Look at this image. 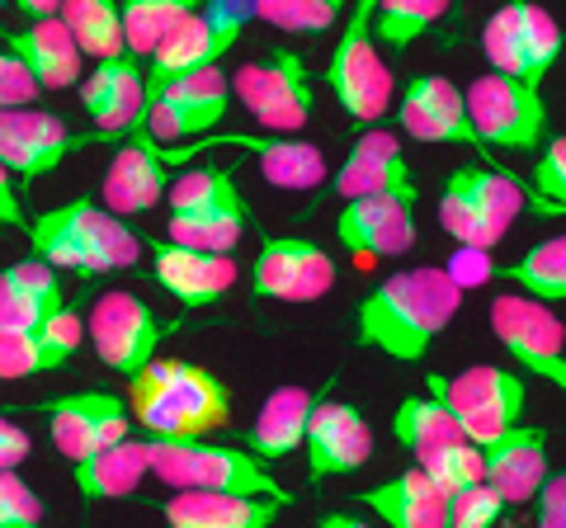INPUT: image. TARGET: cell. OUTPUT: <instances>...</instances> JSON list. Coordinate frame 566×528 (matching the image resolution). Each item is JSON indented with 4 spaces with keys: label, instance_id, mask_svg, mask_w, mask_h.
Returning a JSON list of instances; mask_svg holds the SVG:
<instances>
[{
    "label": "cell",
    "instance_id": "cell-10",
    "mask_svg": "<svg viewBox=\"0 0 566 528\" xmlns=\"http://www.w3.org/2000/svg\"><path fill=\"white\" fill-rule=\"evenodd\" d=\"M468 123L482 137V147H505V151H538L543 147V123H547V104L538 91H528L520 81L505 76H476L468 85Z\"/></svg>",
    "mask_w": 566,
    "mask_h": 528
},
{
    "label": "cell",
    "instance_id": "cell-6",
    "mask_svg": "<svg viewBox=\"0 0 566 528\" xmlns=\"http://www.w3.org/2000/svg\"><path fill=\"white\" fill-rule=\"evenodd\" d=\"M430 397L453 415V425L463 430L472 448L495 444L501 434H510L524 420L528 406V387L520 373H510L501 363H472L463 373H430L424 378Z\"/></svg>",
    "mask_w": 566,
    "mask_h": 528
},
{
    "label": "cell",
    "instance_id": "cell-43",
    "mask_svg": "<svg viewBox=\"0 0 566 528\" xmlns=\"http://www.w3.org/2000/svg\"><path fill=\"white\" fill-rule=\"evenodd\" d=\"M482 47H486V62L495 76L505 81H520L524 85V62H520V29H515V10H495L486 29H482Z\"/></svg>",
    "mask_w": 566,
    "mask_h": 528
},
{
    "label": "cell",
    "instance_id": "cell-40",
    "mask_svg": "<svg viewBox=\"0 0 566 528\" xmlns=\"http://www.w3.org/2000/svg\"><path fill=\"white\" fill-rule=\"evenodd\" d=\"M416 467L434 482V490H439V496H444L449 505L463 496V490L482 486V448H472V444L439 448L434 457H424V463H416Z\"/></svg>",
    "mask_w": 566,
    "mask_h": 528
},
{
    "label": "cell",
    "instance_id": "cell-33",
    "mask_svg": "<svg viewBox=\"0 0 566 528\" xmlns=\"http://www.w3.org/2000/svg\"><path fill=\"white\" fill-rule=\"evenodd\" d=\"M218 142L255 151L260 175L279 189H316L326 180V156L312 142H289V137H218Z\"/></svg>",
    "mask_w": 566,
    "mask_h": 528
},
{
    "label": "cell",
    "instance_id": "cell-14",
    "mask_svg": "<svg viewBox=\"0 0 566 528\" xmlns=\"http://www.w3.org/2000/svg\"><path fill=\"white\" fill-rule=\"evenodd\" d=\"M48 415V434L71 463H85L99 448L133 439V411L118 392H66L39 406Z\"/></svg>",
    "mask_w": 566,
    "mask_h": 528
},
{
    "label": "cell",
    "instance_id": "cell-9",
    "mask_svg": "<svg viewBox=\"0 0 566 528\" xmlns=\"http://www.w3.org/2000/svg\"><path fill=\"white\" fill-rule=\"evenodd\" d=\"M232 99H241L270 133H297L316 109V85L303 52H274V57L245 62L232 76Z\"/></svg>",
    "mask_w": 566,
    "mask_h": 528
},
{
    "label": "cell",
    "instance_id": "cell-2",
    "mask_svg": "<svg viewBox=\"0 0 566 528\" xmlns=\"http://www.w3.org/2000/svg\"><path fill=\"white\" fill-rule=\"evenodd\" d=\"M128 411L151 439H208L232 425V392L218 373L189 359H156L128 378Z\"/></svg>",
    "mask_w": 566,
    "mask_h": 528
},
{
    "label": "cell",
    "instance_id": "cell-30",
    "mask_svg": "<svg viewBox=\"0 0 566 528\" xmlns=\"http://www.w3.org/2000/svg\"><path fill=\"white\" fill-rule=\"evenodd\" d=\"M312 406H316V397L307 387H279V392L264 397V406L251 425V453L260 463H279V457L303 448Z\"/></svg>",
    "mask_w": 566,
    "mask_h": 528
},
{
    "label": "cell",
    "instance_id": "cell-5",
    "mask_svg": "<svg viewBox=\"0 0 566 528\" xmlns=\"http://www.w3.org/2000/svg\"><path fill=\"white\" fill-rule=\"evenodd\" d=\"M245 222H251V208H245V199H241L232 166L185 170L180 180L170 184V222H166V232H170L175 245L208 251V255H227L245 236Z\"/></svg>",
    "mask_w": 566,
    "mask_h": 528
},
{
    "label": "cell",
    "instance_id": "cell-8",
    "mask_svg": "<svg viewBox=\"0 0 566 528\" xmlns=\"http://www.w3.org/2000/svg\"><path fill=\"white\" fill-rule=\"evenodd\" d=\"M326 85L335 104L354 118V128H368V123H378L387 114V104H392V72L382 66L374 47V0H359L349 10L340 43L331 47Z\"/></svg>",
    "mask_w": 566,
    "mask_h": 528
},
{
    "label": "cell",
    "instance_id": "cell-19",
    "mask_svg": "<svg viewBox=\"0 0 566 528\" xmlns=\"http://www.w3.org/2000/svg\"><path fill=\"white\" fill-rule=\"evenodd\" d=\"M303 448H307L312 482L354 477V472L368 467V457H374V430H368L364 411L349 406V401H316Z\"/></svg>",
    "mask_w": 566,
    "mask_h": 528
},
{
    "label": "cell",
    "instance_id": "cell-4",
    "mask_svg": "<svg viewBox=\"0 0 566 528\" xmlns=\"http://www.w3.org/2000/svg\"><path fill=\"white\" fill-rule=\"evenodd\" d=\"M147 444V477L166 482L175 490H218V496H260L289 505L293 496L283 490L270 467L255 453L212 444V439H142Z\"/></svg>",
    "mask_w": 566,
    "mask_h": 528
},
{
    "label": "cell",
    "instance_id": "cell-31",
    "mask_svg": "<svg viewBox=\"0 0 566 528\" xmlns=\"http://www.w3.org/2000/svg\"><path fill=\"white\" fill-rule=\"evenodd\" d=\"M449 180L463 189V199L472 203V213L482 218L491 241L501 245L505 232L515 226V218L524 213V189H520V180L510 170H501V166H458V170H449Z\"/></svg>",
    "mask_w": 566,
    "mask_h": 528
},
{
    "label": "cell",
    "instance_id": "cell-1",
    "mask_svg": "<svg viewBox=\"0 0 566 528\" xmlns=\"http://www.w3.org/2000/svg\"><path fill=\"white\" fill-rule=\"evenodd\" d=\"M458 307H463V293L449 284V274L439 264H420V270L382 278L354 311V330L378 355L416 363L424 359V349L434 345L439 330H449Z\"/></svg>",
    "mask_w": 566,
    "mask_h": 528
},
{
    "label": "cell",
    "instance_id": "cell-41",
    "mask_svg": "<svg viewBox=\"0 0 566 528\" xmlns=\"http://www.w3.org/2000/svg\"><path fill=\"white\" fill-rule=\"evenodd\" d=\"M251 10L260 24H274L283 33H326L340 20L335 0H251Z\"/></svg>",
    "mask_w": 566,
    "mask_h": 528
},
{
    "label": "cell",
    "instance_id": "cell-47",
    "mask_svg": "<svg viewBox=\"0 0 566 528\" xmlns=\"http://www.w3.org/2000/svg\"><path fill=\"white\" fill-rule=\"evenodd\" d=\"M538 528H566V472L538 486Z\"/></svg>",
    "mask_w": 566,
    "mask_h": 528
},
{
    "label": "cell",
    "instance_id": "cell-15",
    "mask_svg": "<svg viewBox=\"0 0 566 528\" xmlns=\"http://www.w3.org/2000/svg\"><path fill=\"white\" fill-rule=\"evenodd\" d=\"M95 147V133H71L66 118L43 109H6L0 114V170L20 175L24 184L57 170L71 151Z\"/></svg>",
    "mask_w": 566,
    "mask_h": 528
},
{
    "label": "cell",
    "instance_id": "cell-38",
    "mask_svg": "<svg viewBox=\"0 0 566 528\" xmlns=\"http://www.w3.org/2000/svg\"><path fill=\"white\" fill-rule=\"evenodd\" d=\"M439 20H444V0H374V47L401 57Z\"/></svg>",
    "mask_w": 566,
    "mask_h": 528
},
{
    "label": "cell",
    "instance_id": "cell-32",
    "mask_svg": "<svg viewBox=\"0 0 566 528\" xmlns=\"http://www.w3.org/2000/svg\"><path fill=\"white\" fill-rule=\"evenodd\" d=\"M81 500H128L147 477V444L142 439H123L114 448H99L85 463H71Z\"/></svg>",
    "mask_w": 566,
    "mask_h": 528
},
{
    "label": "cell",
    "instance_id": "cell-42",
    "mask_svg": "<svg viewBox=\"0 0 566 528\" xmlns=\"http://www.w3.org/2000/svg\"><path fill=\"white\" fill-rule=\"evenodd\" d=\"M534 199H524L543 218H566V137H553L534 166Z\"/></svg>",
    "mask_w": 566,
    "mask_h": 528
},
{
    "label": "cell",
    "instance_id": "cell-27",
    "mask_svg": "<svg viewBox=\"0 0 566 528\" xmlns=\"http://www.w3.org/2000/svg\"><path fill=\"white\" fill-rule=\"evenodd\" d=\"M62 307V278L52 264L29 255L0 270V330H33Z\"/></svg>",
    "mask_w": 566,
    "mask_h": 528
},
{
    "label": "cell",
    "instance_id": "cell-49",
    "mask_svg": "<svg viewBox=\"0 0 566 528\" xmlns=\"http://www.w3.org/2000/svg\"><path fill=\"white\" fill-rule=\"evenodd\" d=\"M24 222V203H20V189L6 170H0V226H20Z\"/></svg>",
    "mask_w": 566,
    "mask_h": 528
},
{
    "label": "cell",
    "instance_id": "cell-16",
    "mask_svg": "<svg viewBox=\"0 0 566 528\" xmlns=\"http://www.w3.org/2000/svg\"><path fill=\"white\" fill-rule=\"evenodd\" d=\"M335 288V264L307 236H270L251 264V293L270 303H316Z\"/></svg>",
    "mask_w": 566,
    "mask_h": 528
},
{
    "label": "cell",
    "instance_id": "cell-35",
    "mask_svg": "<svg viewBox=\"0 0 566 528\" xmlns=\"http://www.w3.org/2000/svg\"><path fill=\"white\" fill-rule=\"evenodd\" d=\"M57 20L71 33V43H76L81 57H95V62L128 57V47H123L118 0H62Z\"/></svg>",
    "mask_w": 566,
    "mask_h": 528
},
{
    "label": "cell",
    "instance_id": "cell-28",
    "mask_svg": "<svg viewBox=\"0 0 566 528\" xmlns=\"http://www.w3.org/2000/svg\"><path fill=\"white\" fill-rule=\"evenodd\" d=\"M279 500L260 496H218V490H180L161 505L170 528H274Z\"/></svg>",
    "mask_w": 566,
    "mask_h": 528
},
{
    "label": "cell",
    "instance_id": "cell-25",
    "mask_svg": "<svg viewBox=\"0 0 566 528\" xmlns=\"http://www.w3.org/2000/svg\"><path fill=\"white\" fill-rule=\"evenodd\" d=\"M81 316L62 307L57 316H48L33 330H0V378H33V373H52L76 359L81 349Z\"/></svg>",
    "mask_w": 566,
    "mask_h": 528
},
{
    "label": "cell",
    "instance_id": "cell-48",
    "mask_svg": "<svg viewBox=\"0 0 566 528\" xmlns=\"http://www.w3.org/2000/svg\"><path fill=\"white\" fill-rule=\"evenodd\" d=\"M33 453V439L24 425H14L10 415H0V472H20V463Z\"/></svg>",
    "mask_w": 566,
    "mask_h": 528
},
{
    "label": "cell",
    "instance_id": "cell-51",
    "mask_svg": "<svg viewBox=\"0 0 566 528\" xmlns=\"http://www.w3.org/2000/svg\"><path fill=\"white\" fill-rule=\"evenodd\" d=\"M316 528H331V515H326V519H322V524H316Z\"/></svg>",
    "mask_w": 566,
    "mask_h": 528
},
{
    "label": "cell",
    "instance_id": "cell-44",
    "mask_svg": "<svg viewBox=\"0 0 566 528\" xmlns=\"http://www.w3.org/2000/svg\"><path fill=\"white\" fill-rule=\"evenodd\" d=\"M0 528H43V500L20 472H0Z\"/></svg>",
    "mask_w": 566,
    "mask_h": 528
},
{
    "label": "cell",
    "instance_id": "cell-3",
    "mask_svg": "<svg viewBox=\"0 0 566 528\" xmlns=\"http://www.w3.org/2000/svg\"><path fill=\"white\" fill-rule=\"evenodd\" d=\"M33 260L52 270H76L81 278L91 274H118L142 260V241L123 218L95 208V199H71L62 208H48L29 226Z\"/></svg>",
    "mask_w": 566,
    "mask_h": 528
},
{
    "label": "cell",
    "instance_id": "cell-7",
    "mask_svg": "<svg viewBox=\"0 0 566 528\" xmlns=\"http://www.w3.org/2000/svg\"><path fill=\"white\" fill-rule=\"evenodd\" d=\"M251 20H255V10L241 6V0H208V6L199 0V6L175 24L170 39L147 57L151 62L147 66V104L161 95L166 85L203 72V66H218Z\"/></svg>",
    "mask_w": 566,
    "mask_h": 528
},
{
    "label": "cell",
    "instance_id": "cell-11",
    "mask_svg": "<svg viewBox=\"0 0 566 528\" xmlns=\"http://www.w3.org/2000/svg\"><path fill=\"white\" fill-rule=\"evenodd\" d=\"M491 330L510 349V359H520L524 373L547 378L557 392H566V326L553 307L524 293H501L491 303Z\"/></svg>",
    "mask_w": 566,
    "mask_h": 528
},
{
    "label": "cell",
    "instance_id": "cell-12",
    "mask_svg": "<svg viewBox=\"0 0 566 528\" xmlns=\"http://www.w3.org/2000/svg\"><path fill=\"white\" fill-rule=\"evenodd\" d=\"M91 340L104 368L118 378H137L147 363H156V349L166 340V321L156 316L137 293H104L91 307Z\"/></svg>",
    "mask_w": 566,
    "mask_h": 528
},
{
    "label": "cell",
    "instance_id": "cell-22",
    "mask_svg": "<svg viewBox=\"0 0 566 528\" xmlns=\"http://www.w3.org/2000/svg\"><path fill=\"white\" fill-rule=\"evenodd\" d=\"M166 180H170V166L161 161V147H156L147 133L128 137L109 161V170H104V184H99L104 213H114V218L151 213V208L166 199Z\"/></svg>",
    "mask_w": 566,
    "mask_h": 528
},
{
    "label": "cell",
    "instance_id": "cell-50",
    "mask_svg": "<svg viewBox=\"0 0 566 528\" xmlns=\"http://www.w3.org/2000/svg\"><path fill=\"white\" fill-rule=\"evenodd\" d=\"M331 528H368V524L354 519V515H331Z\"/></svg>",
    "mask_w": 566,
    "mask_h": 528
},
{
    "label": "cell",
    "instance_id": "cell-37",
    "mask_svg": "<svg viewBox=\"0 0 566 528\" xmlns=\"http://www.w3.org/2000/svg\"><path fill=\"white\" fill-rule=\"evenodd\" d=\"M193 6L199 0H123L118 20H123V47H128V57L133 62L151 57Z\"/></svg>",
    "mask_w": 566,
    "mask_h": 528
},
{
    "label": "cell",
    "instance_id": "cell-36",
    "mask_svg": "<svg viewBox=\"0 0 566 528\" xmlns=\"http://www.w3.org/2000/svg\"><path fill=\"white\" fill-rule=\"evenodd\" d=\"M392 434H397V444L416 457V463L434 457L439 448L468 444L463 430L453 425V415L439 406L434 397H406L401 406H397V415H392Z\"/></svg>",
    "mask_w": 566,
    "mask_h": 528
},
{
    "label": "cell",
    "instance_id": "cell-18",
    "mask_svg": "<svg viewBox=\"0 0 566 528\" xmlns=\"http://www.w3.org/2000/svg\"><path fill=\"white\" fill-rule=\"evenodd\" d=\"M331 184L345 203H354V199H392V203H411V208L420 203L416 170L406 161L397 133H364L359 142L349 147V156L340 161Z\"/></svg>",
    "mask_w": 566,
    "mask_h": 528
},
{
    "label": "cell",
    "instance_id": "cell-13",
    "mask_svg": "<svg viewBox=\"0 0 566 528\" xmlns=\"http://www.w3.org/2000/svg\"><path fill=\"white\" fill-rule=\"evenodd\" d=\"M227 109H232V76H227L222 66H203V72L166 85V91L147 104L142 133H147L156 147H166V142L175 147V142H189V137L212 133L227 118Z\"/></svg>",
    "mask_w": 566,
    "mask_h": 528
},
{
    "label": "cell",
    "instance_id": "cell-29",
    "mask_svg": "<svg viewBox=\"0 0 566 528\" xmlns=\"http://www.w3.org/2000/svg\"><path fill=\"white\" fill-rule=\"evenodd\" d=\"M364 505L387 528H449V500L434 490V482L420 467L401 472V477L364 490Z\"/></svg>",
    "mask_w": 566,
    "mask_h": 528
},
{
    "label": "cell",
    "instance_id": "cell-21",
    "mask_svg": "<svg viewBox=\"0 0 566 528\" xmlns=\"http://www.w3.org/2000/svg\"><path fill=\"white\" fill-rule=\"evenodd\" d=\"M81 109L95 118V142L137 137L142 118H147V72H142V62H95V72L81 76Z\"/></svg>",
    "mask_w": 566,
    "mask_h": 528
},
{
    "label": "cell",
    "instance_id": "cell-23",
    "mask_svg": "<svg viewBox=\"0 0 566 528\" xmlns=\"http://www.w3.org/2000/svg\"><path fill=\"white\" fill-rule=\"evenodd\" d=\"M482 482L501 496L505 505L534 500L538 486L547 482V430L515 425L495 444L482 448Z\"/></svg>",
    "mask_w": 566,
    "mask_h": 528
},
{
    "label": "cell",
    "instance_id": "cell-26",
    "mask_svg": "<svg viewBox=\"0 0 566 528\" xmlns=\"http://www.w3.org/2000/svg\"><path fill=\"white\" fill-rule=\"evenodd\" d=\"M0 43H6L10 57H20L29 66L39 91H66V85L81 81V52L57 14H52V20H29L24 29H6Z\"/></svg>",
    "mask_w": 566,
    "mask_h": 528
},
{
    "label": "cell",
    "instance_id": "cell-34",
    "mask_svg": "<svg viewBox=\"0 0 566 528\" xmlns=\"http://www.w3.org/2000/svg\"><path fill=\"white\" fill-rule=\"evenodd\" d=\"M491 278H505L510 288H520L524 297H534V303H543V307L566 303V236L528 245L524 255L495 264Z\"/></svg>",
    "mask_w": 566,
    "mask_h": 528
},
{
    "label": "cell",
    "instance_id": "cell-20",
    "mask_svg": "<svg viewBox=\"0 0 566 528\" xmlns=\"http://www.w3.org/2000/svg\"><path fill=\"white\" fill-rule=\"evenodd\" d=\"M401 128L416 142L430 147H472L476 156H486V166L495 156L482 147V137L468 123V104L463 91L449 76H411L401 91Z\"/></svg>",
    "mask_w": 566,
    "mask_h": 528
},
{
    "label": "cell",
    "instance_id": "cell-46",
    "mask_svg": "<svg viewBox=\"0 0 566 528\" xmlns=\"http://www.w3.org/2000/svg\"><path fill=\"white\" fill-rule=\"evenodd\" d=\"M439 270H444L449 284L463 293V288H482V284H486V278L495 274V260L482 255V251H453V260L439 264Z\"/></svg>",
    "mask_w": 566,
    "mask_h": 528
},
{
    "label": "cell",
    "instance_id": "cell-39",
    "mask_svg": "<svg viewBox=\"0 0 566 528\" xmlns=\"http://www.w3.org/2000/svg\"><path fill=\"white\" fill-rule=\"evenodd\" d=\"M515 29H520V62H524V85L538 91L543 76L557 66L562 57V24L547 14L543 6H528V0H515Z\"/></svg>",
    "mask_w": 566,
    "mask_h": 528
},
{
    "label": "cell",
    "instance_id": "cell-24",
    "mask_svg": "<svg viewBox=\"0 0 566 528\" xmlns=\"http://www.w3.org/2000/svg\"><path fill=\"white\" fill-rule=\"evenodd\" d=\"M151 274L175 303L185 307H208L237 284V264L232 255H208L189 251L175 241H151Z\"/></svg>",
    "mask_w": 566,
    "mask_h": 528
},
{
    "label": "cell",
    "instance_id": "cell-45",
    "mask_svg": "<svg viewBox=\"0 0 566 528\" xmlns=\"http://www.w3.org/2000/svg\"><path fill=\"white\" fill-rule=\"evenodd\" d=\"M39 81L29 76V66L20 57H10V52H0V114L6 109H29L33 99H39Z\"/></svg>",
    "mask_w": 566,
    "mask_h": 528
},
{
    "label": "cell",
    "instance_id": "cell-17",
    "mask_svg": "<svg viewBox=\"0 0 566 528\" xmlns=\"http://www.w3.org/2000/svg\"><path fill=\"white\" fill-rule=\"evenodd\" d=\"M335 236H340L345 255L359 270H374L382 260H397L406 251H416L420 241V222L411 203H392V199H354L340 203L335 213Z\"/></svg>",
    "mask_w": 566,
    "mask_h": 528
}]
</instances>
